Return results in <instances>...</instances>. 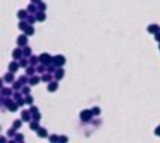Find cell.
Returning a JSON list of instances; mask_svg holds the SVG:
<instances>
[{"mask_svg": "<svg viewBox=\"0 0 160 143\" xmlns=\"http://www.w3.org/2000/svg\"><path fill=\"white\" fill-rule=\"evenodd\" d=\"M55 63H57V64H63V63H65V57H55Z\"/></svg>", "mask_w": 160, "mask_h": 143, "instance_id": "cell-1", "label": "cell"}, {"mask_svg": "<svg viewBox=\"0 0 160 143\" xmlns=\"http://www.w3.org/2000/svg\"><path fill=\"white\" fill-rule=\"evenodd\" d=\"M81 118H90V113L88 112H82V113H81Z\"/></svg>", "mask_w": 160, "mask_h": 143, "instance_id": "cell-2", "label": "cell"}, {"mask_svg": "<svg viewBox=\"0 0 160 143\" xmlns=\"http://www.w3.org/2000/svg\"><path fill=\"white\" fill-rule=\"evenodd\" d=\"M55 88H57V85H55V83H53V85H49V88H48V89H49V91H54Z\"/></svg>", "mask_w": 160, "mask_h": 143, "instance_id": "cell-3", "label": "cell"}, {"mask_svg": "<svg viewBox=\"0 0 160 143\" xmlns=\"http://www.w3.org/2000/svg\"><path fill=\"white\" fill-rule=\"evenodd\" d=\"M150 31H157V27H154V25H151V27H150Z\"/></svg>", "mask_w": 160, "mask_h": 143, "instance_id": "cell-4", "label": "cell"}, {"mask_svg": "<svg viewBox=\"0 0 160 143\" xmlns=\"http://www.w3.org/2000/svg\"><path fill=\"white\" fill-rule=\"evenodd\" d=\"M9 69H11V70H15V69H17V64H11L9 66Z\"/></svg>", "mask_w": 160, "mask_h": 143, "instance_id": "cell-5", "label": "cell"}, {"mask_svg": "<svg viewBox=\"0 0 160 143\" xmlns=\"http://www.w3.org/2000/svg\"><path fill=\"white\" fill-rule=\"evenodd\" d=\"M63 76V70H59V73H57V77H61Z\"/></svg>", "mask_w": 160, "mask_h": 143, "instance_id": "cell-6", "label": "cell"}, {"mask_svg": "<svg viewBox=\"0 0 160 143\" xmlns=\"http://www.w3.org/2000/svg\"><path fill=\"white\" fill-rule=\"evenodd\" d=\"M39 131H41V133H39V136H41V137L45 136V130H39Z\"/></svg>", "mask_w": 160, "mask_h": 143, "instance_id": "cell-7", "label": "cell"}, {"mask_svg": "<svg viewBox=\"0 0 160 143\" xmlns=\"http://www.w3.org/2000/svg\"><path fill=\"white\" fill-rule=\"evenodd\" d=\"M33 2H37V0H33Z\"/></svg>", "mask_w": 160, "mask_h": 143, "instance_id": "cell-8", "label": "cell"}]
</instances>
